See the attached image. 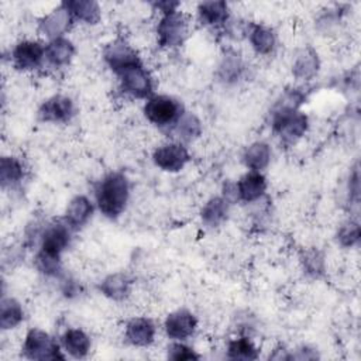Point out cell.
Segmentation results:
<instances>
[{
	"instance_id": "603a6c76",
	"label": "cell",
	"mask_w": 361,
	"mask_h": 361,
	"mask_svg": "<svg viewBox=\"0 0 361 361\" xmlns=\"http://www.w3.org/2000/svg\"><path fill=\"white\" fill-rule=\"evenodd\" d=\"M227 212H228L227 199H224V197H212L202 209V213H200L202 221L207 227H216V226L221 224L226 220Z\"/></svg>"
},
{
	"instance_id": "6da1fadb",
	"label": "cell",
	"mask_w": 361,
	"mask_h": 361,
	"mask_svg": "<svg viewBox=\"0 0 361 361\" xmlns=\"http://www.w3.org/2000/svg\"><path fill=\"white\" fill-rule=\"evenodd\" d=\"M69 244L68 223H56L49 226L41 241V248L37 254L35 262L45 275H56L61 269V254Z\"/></svg>"
},
{
	"instance_id": "277c9868",
	"label": "cell",
	"mask_w": 361,
	"mask_h": 361,
	"mask_svg": "<svg viewBox=\"0 0 361 361\" xmlns=\"http://www.w3.org/2000/svg\"><path fill=\"white\" fill-rule=\"evenodd\" d=\"M144 114L155 126H169L175 124L183 113L178 100L158 94L147 99L144 104Z\"/></svg>"
},
{
	"instance_id": "ffe728a7",
	"label": "cell",
	"mask_w": 361,
	"mask_h": 361,
	"mask_svg": "<svg viewBox=\"0 0 361 361\" xmlns=\"http://www.w3.org/2000/svg\"><path fill=\"white\" fill-rule=\"evenodd\" d=\"M72 17L86 24H96L100 20V7L93 0H73L63 1Z\"/></svg>"
},
{
	"instance_id": "83f0119b",
	"label": "cell",
	"mask_w": 361,
	"mask_h": 361,
	"mask_svg": "<svg viewBox=\"0 0 361 361\" xmlns=\"http://www.w3.org/2000/svg\"><path fill=\"white\" fill-rule=\"evenodd\" d=\"M243 73V61L238 54L227 52L219 66V76L224 82H235Z\"/></svg>"
},
{
	"instance_id": "d6986e66",
	"label": "cell",
	"mask_w": 361,
	"mask_h": 361,
	"mask_svg": "<svg viewBox=\"0 0 361 361\" xmlns=\"http://www.w3.org/2000/svg\"><path fill=\"white\" fill-rule=\"evenodd\" d=\"M243 161H244V165L247 168H250V171H255V172L262 171L264 168L268 166V164L271 161L269 145L262 141H257V142L251 144L244 151Z\"/></svg>"
},
{
	"instance_id": "4dcf8cb0",
	"label": "cell",
	"mask_w": 361,
	"mask_h": 361,
	"mask_svg": "<svg viewBox=\"0 0 361 361\" xmlns=\"http://www.w3.org/2000/svg\"><path fill=\"white\" fill-rule=\"evenodd\" d=\"M302 264L306 274L317 278L324 271V259L323 255L317 250H309L302 257Z\"/></svg>"
},
{
	"instance_id": "f546056e",
	"label": "cell",
	"mask_w": 361,
	"mask_h": 361,
	"mask_svg": "<svg viewBox=\"0 0 361 361\" xmlns=\"http://www.w3.org/2000/svg\"><path fill=\"white\" fill-rule=\"evenodd\" d=\"M227 354L233 360H255L258 357V350L248 337H240L230 341Z\"/></svg>"
},
{
	"instance_id": "52a82bcc",
	"label": "cell",
	"mask_w": 361,
	"mask_h": 361,
	"mask_svg": "<svg viewBox=\"0 0 361 361\" xmlns=\"http://www.w3.org/2000/svg\"><path fill=\"white\" fill-rule=\"evenodd\" d=\"M121 90L133 97L145 99L151 97L152 93V80L148 72L144 69L142 63L131 66L121 72L120 75Z\"/></svg>"
},
{
	"instance_id": "8fae6325",
	"label": "cell",
	"mask_w": 361,
	"mask_h": 361,
	"mask_svg": "<svg viewBox=\"0 0 361 361\" xmlns=\"http://www.w3.org/2000/svg\"><path fill=\"white\" fill-rule=\"evenodd\" d=\"M196 326H197V320H196L195 314L185 309H180V310H176V312H172L171 314H168V317L165 319V324H164L168 337L172 340H178V341L185 340L189 336H192Z\"/></svg>"
},
{
	"instance_id": "9c48e42d",
	"label": "cell",
	"mask_w": 361,
	"mask_h": 361,
	"mask_svg": "<svg viewBox=\"0 0 361 361\" xmlns=\"http://www.w3.org/2000/svg\"><path fill=\"white\" fill-rule=\"evenodd\" d=\"M152 159L158 168L166 172H178L189 161V152L179 142H168L154 151Z\"/></svg>"
},
{
	"instance_id": "cb8c5ba5",
	"label": "cell",
	"mask_w": 361,
	"mask_h": 361,
	"mask_svg": "<svg viewBox=\"0 0 361 361\" xmlns=\"http://www.w3.org/2000/svg\"><path fill=\"white\" fill-rule=\"evenodd\" d=\"M319 71V58L312 48L303 49L293 62V75L298 79H310Z\"/></svg>"
},
{
	"instance_id": "f1b7e54d",
	"label": "cell",
	"mask_w": 361,
	"mask_h": 361,
	"mask_svg": "<svg viewBox=\"0 0 361 361\" xmlns=\"http://www.w3.org/2000/svg\"><path fill=\"white\" fill-rule=\"evenodd\" d=\"M24 172L23 165L20 161L14 157H3L0 162V180L1 186H11L13 183H17L21 180Z\"/></svg>"
},
{
	"instance_id": "7c38bea8",
	"label": "cell",
	"mask_w": 361,
	"mask_h": 361,
	"mask_svg": "<svg viewBox=\"0 0 361 361\" xmlns=\"http://www.w3.org/2000/svg\"><path fill=\"white\" fill-rule=\"evenodd\" d=\"M73 102L69 97L56 94L42 103L38 110V116L42 121L63 123L73 116Z\"/></svg>"
},
{
	"instance_id": "d4e9b609",
	"label": "cell",
	"mask_w": 361,
	"mask_h": 361,
	"mask_svg": "<svg viewBox=\"0 0 361 361\" xmlns=\"http://www.w3.org/2000/svg\"><path fill=\"white\" fill-rule=\"evenodd\" d=\"M24 319L21 305L13 298H3L0 305V326L3 330H10L18 326Z\"/></svg>"
},
{
	"instance_id": "e0dca14e",
	"label": "cell",
	"mask_w": 361,
	"mask_h": 361,
	"mask_svg": "<svg viewBox=\"0 0 361 361\" xmlns=\"http://www.w3.org/2000/svg\"><path fill=\"white\" fill-rule=\"evenodd\" d=\"M92 212H93V206L90 200L86 196L79 195V196H75L68 203V207L65 212V220L69 227L79 228L89 220V217L92 216Z\"/></svg>"
},
{
	"instance_id": "7402d4cb",
	"label": "cell",
	"mask_w": 361,
	"mask_h": 361,
	"mask_svg": "<svg viewBox=\"0 0 361 361\" xmlns=\"http://www.w3.org/2000/svg\"><path fill=\"white\" fill-rule=\"evenodd\" d=\"M199 18L206 25H220L226 23L228 10L226 1H203L197 7Z\"/></svg>"
},
{
	"instance_id": "9a60e30c",
	"label": "cell",
	"mask_w": 361,
	"mask_h": 361,
	"mask_svg": "<svg viewBox=\"0 0 361 361\" xmlns=\"http://www.w3.org/2000/svg\"><path fill=\"white\" fill-rule=\"evenodd\" d=\"M126 338L137 347H148L155 338V324L147 317H134L126 326Z\"/></svg>"
},
{
	"instance_id": "7a4b0ae2",
	"label": "cell",
	"mask_w": 361,
	"mask_h": 361,
	"mask_svg": "<svg viewBox=\"0 0 361 361\" xmlns=\"http://www.w3.org/2000/svg\"><path fill=\"white\" fill-rule=\"evenodd\" d=\"M130 195L127 178L120 172H111L103 178L96 189V202L99 210L110 219H114L126 209Z\"/></svg>"
},
{
	"instance_id": "5bb4252c",
	"label": "cell",
	"mask_w": 361,
	"mask_h": 361,
	"mask_svg": "<svg viewBox=\"0 0 361 361\" xmlns=\"http://www.w3.org/2000/svg\"><path fill=\"white\" fill-rule=\"evenodd\" d=\"M267 190V180L261 172L250 171L235 185V195L240 200L251 203L258 200Z\"/></svg>"
},
{
	"instance_id": "8992f818",
	"label": "cell",
	"mask_w": 361,
	"mask_h": 361,
	"mask_svg": "<svg viewBox=\"0 0 361 361\" xmlns=\"http://www.w3.org/2000/svg\"><path fill=\"white\" fill-rule=\"evenodd\" d=\"M157 32L159 45L166 48L179 47L180 44H183L188 35V20L185 14L179 11L164 14L159 20Z\"/></svg>"
},
{
	"instance_id": "1f68e13d",
	"label": "cell",
	"mask_w": 361,
	"mask_h": 361,
	"mask_svg": "<svg viewBox=\"0 0 361 361\" xmlns=\"http://www.w3.org/2000/svg\"><path fill=\"white\" fill-rule=\"evenodd\" d=\"M360 235H361V231H360L358 223L350 221V223H345L344 226L340 227L338 234H337V238H338V241H340L341 245H344V247H351V245H354V244L358 243Z\"/></svg>"
},
{
	"instance_id": "30bf717a",
	"label": "cell",
	"mask_w": 361,
	"mask_h": 361,
	"mask_svg": "<svg viewBox=\"0 0 361 361\" xmlns=\"http://www.w3.org/2000/svg\"><path fill=\"white\" fill-rule=\"evenodd\" d=\"M11 58L17 69L31 71L45 58V47L38 41H21L13 49Z\"/></svg>"
},
{
	"instance_id": "3957f363",
	"label": "cell",
	"mask_w": 361,
	"mask_h": 361,
	"mask_svg": "<svg viewBox=\"0 0 361 361\" xmlns=\"http://www.w3.org/2000/svg\"><path fill=\"white\" fill-rule=\"evenodd\" d=\"M23 353L30 360H65L59 344L45 331L39 329H31L24 340Z\"/></svg>"
},
{
	"instance_id": "4316f807",
	"label": "cell",
	"mask_w": 361,
	"mask_h": 361,
	"mask_svg": "<svg viewBox=\"0 0 361 361\" xmlns=\"http://www.w3.org/2000/svg\"><path fill=\"white\" fill-rule=\"evenodd\" d=\"M175 131L180 140L192 141L200 135L202 124L195 114L183 113L180 118L175 123Z\"/></svg>"
},
{
	"instance_id": "d6a6232c",
	"label": "cell",
	"mask_w": 361,
	"mask_h": 361,
	"mask_svg": "<svg viewBox=\"0 0 361 361\" xmlns=\"http://www.w3.org/2000/svg\"><path fill=\"white\" fill-rule=\"evenodd\" d=\"M168 358L175 361H186V360H199L200 355L196 354L190 347L182 343H172L168 347Z\"/></svg>"
},
{
	"instance_id": "44dd1931",
	"label": "cell",
	"mask_w": 361,
	"mask_h": 361,
	"mask_svg": "<svg viewBox=\"0 0 361 361\" xmlns=\"http://www.w3.org/2000/svg\"><path fill=\"white\" fill-rule=\"evenodd\" d=\"M131 282L124 274H111L106 276L100 283V290L110 299L121 300L128 296Z\"/></svg>"
},
{
	"instance_id": "ba28073f",
	"label": "cell",
	"mask_w": 361,
	"mask_h": 361,
	"mask_svg": "<svg viewBox=\"0 0 361 361\" xmlns=\"http://www.w3.org/2000/svg\"><path fill=\"white\" fill-rule=\"evenodd\" d=\"M104 59L110 69L120 75L126 69L141 65V61L137 55V52L127 45L123 39H116L110 42L104 49Z\"/></svg>"
},
{
	"instance_id": "4fadbf2b",
	"label": "cell",
	"mask_w": 361,
	"mask_h": 361,
	"mask_svg": "<svg viewBox=\"0 0 361 361\" xmlns=\"http://www.w3.org/2000/svg\"><path fill=\"white\" fill-rule=\"evenodd\" d=\"M73 17L71 14V11L68 10V7L62 3L61 6H58L56 8H54L49 14H47L41 23H39V31L51 38H59L62 37V34L69 28L71 23H72Z\"/></svg>"
},
{
	"instance_id": "484cf974",
	"label": "cell",
	"mask_w": 361,
	"mask_h": 361,
	"mask_svg": "<svg viewBox=\"0 0 361 361\" xmlns=\"http://www.w3.org/2000/svg\"><path fill=\"white\" fill-rule=\"evenodd\" d=\"M248 37L255 52L261 55L269 54L275 47V34L271 28L265 25H259V24L252 25Z\"/></svg>"
},
{
	"instance_id": "5b68a950",
	"label": "cell",
	"mask_w": 361,
	"mask_h": 361,
	"mask_svg": "<svg viewBox=\"0 0 361 361\" xmlns=\"http://www.w3.org/2000/svg\"><path fill=\"white\" fill-rule=\"evenodd\" d=\"M274 130L285 142H295L307 128V117L299 110L276 109L272 118Z\"/></svg>"
},
{
	"instance_id": "ac0fdd59",
	"label": "cell",
	"mask_w": 361,
	"mask_h": 361,
	"mask_svg": "<svg viewBox=\"0 0 361 361\" xmlns=\"http://www.w3.org/2000/svg\"><path fill=\"white\" fill-rule=\"evenodd\" d=\"M61 341L63 350L73 358H83L90 351V338L80 329H68Z\"/></svg>"
},
{
	"instance_id": "2e32d148",
	"label": "cell",
	"mask_w": 361,
	"mask_h": 361,
	"mask_svg": "<svg viewBox=\"0 0 361 361\" xmlns=\"http://www.w3.org/2000/svg\"><path fill=\"white\" fill-rule=\"evenodd\" d=\"M73 54H75V47L65 37L51 39L45 45V59L56 68L68 65Z\"/></svg>"
}]
</instances>
